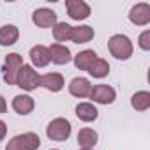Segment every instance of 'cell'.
<instances>
[{"mask_svg":"<svg viewBox=\"0 0 150 150\" xmlns=\"http://www.w3.org/2000/svg\"><path fill=\"white\" fill-rule=\"evenodd\" d=\"M108 50L110 53L118 58V60H127L132 57V42L127 35L124 34H117V35H111L110 41H108Z\"/></svg>","mask_w":150,"mask_h":150,"instance_id":"obj_1","label":"cell"},{"mask_svg":"<svg viewBox=\"0 0 150 150\" xmlns=\"http://www.w3.org/2000/svg\"><path fill=\"white\" fill-rule=\"evenodd\" d=\"M129 20L131 23L138 25V27H145L150 23V6L141 2V4H136L131 7L129 11Z\"/></svg>","mask_w":150,"mask_h":150,"instance_id":"obj_10","label":"cell"},{"mask_svg":"<svg viewBox=\"0 0 150 150\" xmlns=\"http://www.w3.org/2000/svg\"><path fill=\"white\" fill-rule=\"evenodd\" d=\"M41 146V139L35 132H23L11 138L6 145V150H37Z\"/></svg>","mask_w":150,"mask_h":150,"instance_id":"obj_5","label":"cell"},{"mask_svg":"<svg viewBox=\"0 0 150 150\" xmlns=\"http://www.w3.org/2000/svg\"><path fill=\"white\" fill-rule=\"evenodd\" d=\"M94 28L88 25H80V27H72V35L71 41L74 44H87L94 39Z\"/></svg>","mask_w":150,"mask_h":150,"instance_id":"obj_14","label":"cell"},{"mask_svg":"<svg viewBox=\"0 0 150 150\" xmlns=\"http://www.w3.org/2000/svg\"><path fill=\"white\" fill-rule=\"evenodd\" d=\"M16 87H20L27 92H32L37 87H41V76L37 74V71L32 65L23 64V67L18 72V78H16Z\"/></svg>","mask_w":150,"mask_h":150,"instance_id":"obj_3","label":"cell"},{"mask_svg":"<svg viewBox=\"0 0 150 150\" xmlns=\"http://www.w3.org/2000/svg\"><path fill=\"white\" fill-rule=\"evenodd\" d=\"M80 150H92V148H80Z\"/></svg>","mask_w":150,"mask_h":150,"instance_id":"obj_26","label":"cell"},{"mask_svg":"<svg viewBox=\"0 0 150 150\" xmlns=\"http://www.w3.org/2000/svg\"><path fill=\"white\" fill-rule=\"evenodd\" d=\"M6 134H7V125H6L4 120H0V141L6 138Z\"/></svg>","mask_w":150,"mask_h":150,"instance_id":"obj_24","label":"cell"},{"mask_svg":"<svg viewBox=\"0 0 150 150\" xmlns=\"http://www.w3.org/2000/svg\"><path fill=\"white\" fill-rule=\"evenodd\" d=\"M53 150H57V148H53Z\"/></svg>","mask_w":150,"mask_h":150,"instance_id":"obj_27","label":"cell"},{"mask_svg":"<svg viewBox=\"0 0 150 150\" xmlns=\"http://www.w3.org/2000/svg\"><path fill=\"white\" fill-rule=\"evenodd\" d=\"M7 111V103H6V97L0 96V113H6Z\"/></svg>","mask_w":150,"mask_h":150,"instance_id":"obj_25","label":"cell"},{"mask_svg":"<svg viewBox=\"0 0 150 150\" xmlns=\"http://www.w3.org/2000/svg\"><path fill=\"white\" fill-rule=\"evenodd\" d=\"M131 106L136 111H146L150 108V92L146 90H139L131 97Z\"/></svg>","mask_w":150,"mask_h":150,"instance_id":"obj_21","label":"cell"},{"mask_svg":"<svg viewBox=\"0 0 150 150\" xmlns=\"http://www.w3.org/2000/svg\"><path fill=\"white\" fill-rule=\"evenodd\" d=\"M76 117L81 122H94V120H97L99 111L92 103H80L76 106Z\"/></svg>","mask_w":150,"mask_h":150,"instance_id":"obj_16","label":"cell"},{"mask_svg":"<svg viewBox=\"0 0 150 150\" xmlns=\"http://www.w3.org/2000/svg\"><path fill=\"white\" fill-rule=\"evenodd\" d=\"M30 60H32V65L34 67H46L50 64V53H48V48L42 46V44H37L30 50Z\"/></svg>","mask_w":150,"mask_h":150,"instance_id":"obj_15","label":"cell"},{"mask_svg":"<svg viewBox=\"0 0 150 150\" xmlns=\"http://www.w3.org/2000/svg\"><path fill=\"white\" fill-rule=\"evenodd\" d=\"M71 131H72L71 122H69L67 118L58 117V118H53V120L48 124V127H46V136H48L51 141H65V139H69Z\"/></svg>","mask_w":150,"mask_h":150,"instance_id":"obj_4","label":"cell"},{"mask_svg":"<svg viewBox=\"0 0 150 150\" xmlns=\"http://www.w3.org/2000/svg\"><path fill=\"white\" fill-rule=\"evenodd\" d=\"M88 97H90L94 103H97V104H111V103L115 101L117 94H115V90H113L110 85L101 83V85L92 87V92H90Z\"/></svg>","mask_w":150,"mask_h":150,"instance_id":"obj_8","label":"cell"},{"mask_svg":"<svg viewBox=\"0 0 150 150\" xmlns=\"http://www.w3.org/2000/svg\"><path fill=\"white\" fill-rule=\"evenodd\" d=\"M72 58H74V65H76V69L88 71V67L92 65V62L97 58V53L94 50H83V51H80L76 57H72Z\"/></svg>","mask_w":150,"mask_h":150,"instance_id":"obj_18","label":"cell"},{"mask_svg":"<svg viewBox=\"0 0 150 150\" xmlns=\"http://www.w3.org/2000/svg\"><path fill=\"white\" fill-rule=\"evenodd\" d=\"M35 108V103H34V97L27 96V94H20L13 99V110L18 113V115H30Z\"/></svg>","mask_w":150,"mask_h":150,"instance_id":"obj_12","label":"cell"},{"mask_svg":"<svg viewBox=\"0 0 150 150\" xmlns=\"http://www.w3.org/2000/svg\"><path fill=\"white\" fill-rule=\"evenodd\" d=\"M69 92H71V96L78 97V99H85L92 92V83L87 78H74L69 83Z\"/></svg>","mask_w":150,"mask_h":150,"instance_id":"obj_11","label":"cell"},{"mask_svg":"<svg viewBox=\"0 0 150 150\" xmlns=\"http://www.w3.org/2000/svg\"><path fill=\"white\" fill-rule=\"evenodd\" d=\"M23 67V57L20 53H9L6 55L4 65H2V76L7 85H16L18 72Z\"/></svg>","mask_w":150,"mask_h":150,"instance_id":"obj_2","label":"cell"},{"mask_svg":"<svg viewBox=\"0 0 150 150\" xmlns=\"http://www.w3.org/2000/svg\"><path fill=\"white\" fill-rule=\"evenodd\" d=\"M64 76L60 72H48L41 76V87H44L50 92H60L64 88Z\"/></svg>","mask_w":150,"mask_h":150,"instance_id":"obj_13","label":"cell"},{"mask_svg":"<svg viewBox=\"0 0 150 150\" xmlns=\"http://www.w3.org/2000/svg\"><path fill=\"white\" fill-rule=\"evenodd\" d=\"M139 48L141 50H145V51H148L150 50V30H145L141 35H139Z\"/></svg>","mask_w":150,"mask_h":150,"instance_id":"obj_23","label":"cell"},{"mask_svg":"<svg viewBox=\"0 0 150 150\" xmlns=\"http://www.w3.org/2000/svg\"><path fill=\"white\" fill-rule=\"evenodd\" d=\"M88 74L92 78H106L108 74H110V64L104 60V58H96L94 62H92V65L88 67Z\"/></svg>","mask_w":150,"mask_h":150,"instance_id":"obj_20","label":"cell"},{"mask_svg":"<svg viewBox=\"0 0 150 150\" xmlns=\"http://www.w3.org/2000/svg\"><path fill=\"white\" fill-rule=\"evenodd\" d=\"M48 53H50V62L57 64V65H65L72 60V55H71V50L65 46V44H58V42H53L50 48H48Z\"/></svg>","mask_w":150,"mask_h":150,"instance_id":"obj_9","label":"cell"},{"mask_svg":"<svg viewBox=\"0 0 150 150\" xmlns=\"http://www.w3.org/2000/svg\"><path fill=\"white\" fill-rule=\"evenodd\" d=\"M20 37V30L14 25H4L0 27V46H13L16 44Z\"/></svg>","mask_w":150,"mask_h":150,"instance_id":"obj_17","label":"cell"},{"mask_svg":"<svg viewBox=\"0 0 150 150\" xmlns=\"http://www.w3.org/2000/svg\"><path fill=\"white\" fill-rule=\"evenodd\" d=\"M32 21L34 25H37L39 28H50L57 25V13L48 9V7H39L34 11L32 14Z\"/></svg>","mask_w":150,"mask_h":150,"instance_id":"obj_7","label":"cell"},{"mask_svg":"<svg viewBox=\"0 0 150 150\" xmlns=\"http://www.w3.org/2000/svg\"><path fill=\"white\" fill-rule=\"evenodd\" d=\"M65 9H67L69 18L76 21L87 20L90 16V6L83 0H65Z\"/></svg>","mask_w":150,"mask_h":150,"instance_id":"obj_6","label":"cell"},{"mask_svg":"<svg viewBox=\"0 0 150 150\" xmlns=\"http://www.w3.org/2000/svg\"><path fill=\"white\" fill-rule=\"evenodd\" d=\"M97 139H99L97 132L94 129H90V127H83L78 132V143H80L81 148H92V146H96Z\"/></svg>","mask_w":150,"mask_h":150,"instance_id":"obj_19","label":"cell"},{"mask_svg":"<svg viewBox=\"0 0 150 150\" xmlns=\"http://www.w3.org/2000/svg\"><path fill=\"white\" fill-rule=\"evenodd\" d=\"M71 35H72V27L69 23L62 21V23H57L53 27V37L58 44H62L65 41H71Z\"/></svg>","mask_w":150,"mask_h":150,"instance_id":"obj_22","label":"cell"}]
</instances>
